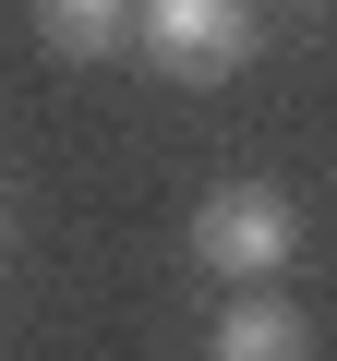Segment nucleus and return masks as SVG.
Returning a JSON list of instances; mask_svg holds the SVG:
<instances>
[{
    "label": "nucleus",
    "instance_id": "nucleus-1",
    "mask_svg": "<svg viewBox=\"0 0 337 361\" xmlns=\"http://www.w3.org/2000/svg\"><path fill=\"white\" fill-rule=\"evenodd\" d=\"M133 49L168 85H229L265 49V13H253V0H133Z\"/></svg>",
    "mask_w": 337,
    "mask_h": 361
},
{
    "label": "nucleus",
    "instance_id": "nucleus-2",
    "mask_svg": "<svg viewBox=\"0 0 337 361\" xmlns=\"http://www.w3.org/2000/svg\"><path fill=\"white\" fill-rule=\"evenodd\" d=\"M289 253H301V205L277 193V180H217V193L193 205V265H205V277L253 289V277H277Z\"/></svg>",
    "mask_w": 337,
    "mask_h": 361
},
{
    "label": "nucleus",
    "instance_id": "nucleus-3",
    "mask_svg": "<svg viewBox=\"0 0 337 361\" xmlns=\"http://www.w3.org/2000/svg\"><path fill=\"white\" fill-rule=\"evenodd\" d=\"M217 361H313V325H301V301H277V289H241V301L217 313Z\"/></svg>",
    "mask_w": 337,
    "mask_h": 361
},
{
    "label": "nucleus",
    "instance_id": "nucleus-4",
    "mask_svg": "<svg viewBox=\"0 0 337 361\" xmlns=\"http://www.w3.org/2000/svg\"><path fill=\"white\" fill-rule=\"evenodd\" d=\"M37 37L61 61H109V49H133V0H37Z\"/></svg>",
    "mask_w": 337,
    "mask_h": 361
}]
</instances>
